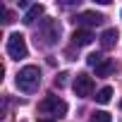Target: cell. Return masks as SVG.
Masks as SVG:
<instances>
[{"label":"cell","instance_id":"obj_3","mask_svg":"<svg viewBox=\"0 0 122 122\" xmlns=\"http://www.w3.org/2000/svg\"><path fill=\"white\" fill-rule=\"evenodd\" d=\"M38 110H41V112L57 115V117H65V115H67V103H65L62 98H57V96H48L46 101H41Z\"/></svg>","mask_w":122,"mask_h":122},{"label":"cell","instance_id":"obj_2","mask_svg":"<svg viewBox=\"0 0 122 122\" xmlns=\"http://www.w3.org/2000/svg\"><path fill=\"white\" fill-rule=\"evenodd\" d=\"M26 53H29L26 38L22 34H10V38H7V55L12 60H22V57H26Z\"/></svg>","mask_w":122,"mask_h":122},{"label":"cell","instance_id":"obj_9","mask_svg":"<svg viewBox=\"0 0 122 122\" xmlns=\"http://www.w3.org/2000/svg\"><path fill=\"white\" fill-rule=\"evenodd\" d=\"M41 15H43V5H31V7L26 10V15H24V19H22V22H24V24H34Z\"/></svg>","mask_w":122,"mask_h":122},{"label":"cell","instance_id":"obj_1","mask_svg":"<svg viewBox=\"0 0 122 122\" xmlns=\"http://www.w3.org/2000/svg\"><path fill=\"white\" fill-rule=\"evenodd\" d=\"M41 84V70L36 65H26L17 72V86L24 91V93H34Z\"/></svg>","mask_w":122,"mask_h":122},{"label":"cell","instance_id":"obj_14","mask_svg":"<svg viewBox=\"0 0 122 122\" xmlns=\"http://www.w3.org/2000/svg\"><path fill=\"white\" fill-rule=\"evenodd\" d=\"M67 77H70L67 72H60V74L55 77V86H57V89H62V86L67 84Z\"/></svg>","mask_w":122,"mask_h":122},{"label":"cell","instance_id":"obj_16","mask_svg":"<svg viewBox=\"0 0 122 122\" xmlns=\"http://www.w3.org/2000/svg\"><path fill=\"white\" fill-rule=\"evenodd\" d=\"M38 122H53V120H38Z\"/></svg>","mask_w":122,"mask_h":122},{"label":"cell","instance_id":"obj_4","mask_svg":"<svg viewBox=\"0 0 122 122\" xmlns=\"http://www.w3.org/2000/svg\"><path fill=\"white\" fill-rule=\"evenodd\" d=\"M72 89H74V93L79 96V98H89L91 93H93V79L89 77V74H77L74 77V84H72Z\"/></svg>","mask_w":122,"mask_h":122},{"label":"cell","instance_id":"obj_12","mask_svg":"<svg viewBox=\"0 0 122 122\" xmlns=\"http://www.w3.org/2000/svg\"><path fill=\"white\" fill-rule=\"evenodd\" d=\"M89 122H112V115L110 112H105V110H96L93 115H91V120Z\"/></svg>","mask_w":122,"mask_h":122},{"label":"cell","instance_id":"obj_5","mask_svg":"<svg viewBox=\"0 0 122 122\" xmlns=\"http://www.w3.org/2000/svg\"><path fill=\"white\" fill-rule=\"evenodd\" d=\"M103 19H105V17L98 15V12H79V15L74 17V22H77L79 26H98Z\"/></svg>","mask_w":122,"mask_h":122},{"label":"cell","instance_id":"obj_10","mask_svg":"<svg viewBox=\"0 0 122 122\" xmlns=\"http://www.w3.org/2000/svg\"><path fill=\"white\" fill-rule=\"evenodd\" d=\"M110 72H115V62H112V60H108V57H105L103 62H101V65L96 67V77H108Z\"/></svg>","mask_w":122,"mask_h":122},{"label":"cell","instance_id":"obj_15","mask_svg":"<svg viewBox=\"0 0 122 122\" xmlns=\"http://www.w3.org/2000/svg\"><path fill=\"white\" fill-rule=\"evenodd\" d=\"M3 22H5V24L12 22V12H10V10H3Z\"/></svg>","mask_w":122,"mask_h":122},{"label":"cell","instance_id":"obj_7","mask_svg":"<svg viewBox=\"0 0 122 122\" xmlns=\"http://www.w3.org/2000/svg\"><path fill=\"white\" fill-rule=\"evenodd\" d=\"M93 41V34L89 31V29H77L74 34H72V43L74 46H89Z\"/></svg>","mask_w":122,"mask_h":122},{"label":"cell","instance_id":"obj_6","mask_svg":"<svg viewBox=\"0 0 122 122\" xmlns=\"http://www.w3.org/2000/svg\"><path fill=\"white\" fill-rule=\"evenodd\" d=\"M43 26H46V43H48V46L55 43V38L60 36V24H57L55 19H46Z\"/></svg>","mask_w":122,"mask_h":122},{"label":"cell","instance_id":"obj_13","mask_svg":"<svg viewBox=\"0 0 122 122\" xmlns=\"http://www.w3.org/2000/svg\"><path fill=\"white\" fill-rule=\"evenodd\" d=\"M103 60H105V57H103L101 53H91V55H86V62H89L91 67H98V65L103 62Z\"/></svg>","mask_w":122,"mask_h":122},{"label":"cell","instance_id":"obj_11","mask_svg":"<svg viewBox=\"0 0 122 122\" xmlns=\"http://www.w3.org/2000/svg\"><path fill=\"white\" fill-rule=\"evenodd\" d=\"M96 103H101V105H105V103H110V98H112V86H103L96 96Z\"/></svg>","mask_w":122,"mask_h":122},{"label":"cell","instance_id":"obj_8","mask_svg":"<svg viewBox=\"0 0 122 122\" xmlns=\"http://www.w3.org/2000/svg\"><path fill=\"white\" fill-rule=\"evenodd\" d=\"M117 38H120L117 29H105V31H103V36H101V46L108 50V48H112V46L117 43Z\"/></svg>","mask_w":122,"mask_h":122}]
</instances>
